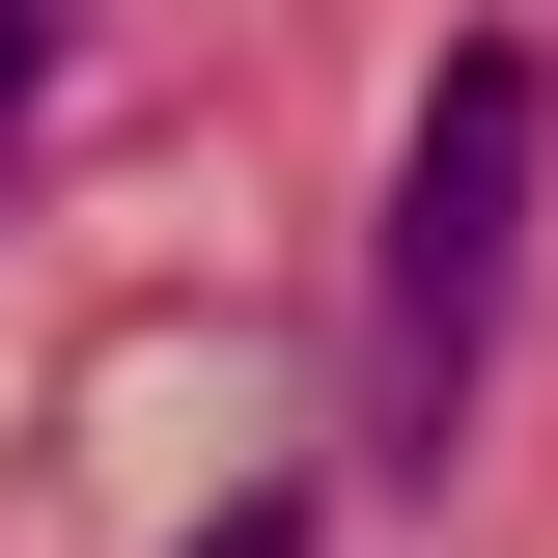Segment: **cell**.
I'll use <instances>...</instances> for the list:
<instances>
[{
	"mask_svg": "<svg viewBox=\"0 0 558 558\" xmlns=\"http://www.w3.org/2000/svg\"><path fill=\"white\" fill-rule=\"evenodd\" d=\"M28 84H57V0H0V112H28Z\"/></svg>",
	"mask_w": 558,
	"mask_h": 558,
	"instance_id": "7a4b0ae2",
	"label": "cell"
},
{
	"mask_svg": "<svg viewBox=\"0 0 558 558\" xmlns=\"http://www.w3.org/2000/svg\"><path fill=\"white\" fill-rule=\"evenodd\" d=\"M531 140H558V84L502 57V28L418 84V140H391V307H363L391 447H447V418H475V363H502V279H531Z\"/></svg>",
	"mask_w": 558,
	"mask_h": 558,
	"instance_id": "6da1fadb",
	"label": "cell"
},
{
	"mask_svg": "<svg viewBox=\"0 0 558 558\" xmlns=\"http://www.w3.org/2000/svg\"><path fill=\"white\" fill-rule=\"evenodd\" d=\"M196 558H307V502H223V531H196Z\"/></svg>",
	"mask_w": 558,
	"mask_h": 558,
	"instance_id": "3957f363",
	"label": "cell"
}]
</instances>
